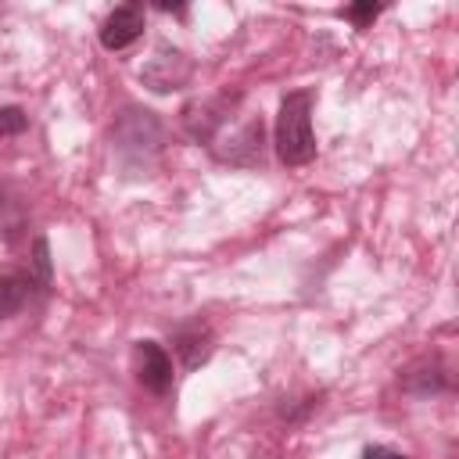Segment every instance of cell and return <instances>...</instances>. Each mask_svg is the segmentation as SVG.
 I'll use <instances>...</instances> for the list:
<instances>
[{
    "mask_svg": "<svg viewBox=\"0 0 459 459\" xmlns=\"http://www.w3.org/2000/svg\"><path fill=\"white\" fill-rule=\"evenodd\" d=\"M172 351L179 355L183 369H197L212 359L215 351V333L204 319H190V323H179L176 333H172Z\"/></svg>",
    "mask_w": 459,
    "mask_h": 459,
    "instance_id": "obj_6",
    "label": "cell"
},
{
    "mask_svg": "<svg viewBox=\"0 0 459 459\" xmlns=\"http://www.w3.org/2000/svg\"><path fill=\"white\" fill-rule=\"evenodd\" d=\"M111 143H115V154L126 169L140 172L147 169L161 143H165V126L154 111L147 108H136V104H126L118 115H115V126H111Z\"/></svg>",
    "mask_w": 459,
    "mask_h": 459,
    "instance_id": "obj_1",
    "label": "cell"
},
{
    "mask_svg": "<svg viewBox=\"0 0 459 459\" xmlns=\"http://www.w3.org/2000/svg\"><path fill=\"white\" fill-rule=\"evenodd\" d=\"M29 129V115L18 108V104H4L0 108V140L4 136H18Z\"/></svg>",
    "mask_w": 459,
    "mask_h": 459,
    "instance_id": "obj_10",
    "label": "cell"
},
{
    "mask_svg": "<svg viewBox=\"0 0 459 459\" xmlns=\"http://www.w3.org/2000/svg\"><path fill=\"white\" fill-rule=\"evenodd\" d=\"M384 11V4H373V0H362V4H348L344 11H341V18H348L355 29H366V25H373V18Z\"/></svg>",
    "mask_w": 459,
    "mask_h": 459,
    "instance_id": "obj_11",
    "label": "cell"
},
{
    "mask_svg": "<svg viewBox=\"0 0 459 459\" xmlns=\"http://www.w3.org/2000/svg\"><path fill=\"white\" fill-rule=\"evenodd\" d=\"M448 384H452V377H448V369H445V362H441L437 355L412 362V366L405 369V377H402V387H405L409 394H420V398H423V394L448 391Z\"/></svg>",
    "mask_w": 459,
    "mask_h": 459,
    "instance_id": "obj_9",
    "label": "cell"
},
{
    "mask_svg": "<svg viewBox=\"0 0 459 459\" xmlns=\"http://www.w3.org/2000/svg\"><path fill=\"white\" fill-rule=\"evenodd\" d=\"M362 459H405V455L394 452V448H387V445H366L362 448Z\"/></svg>",
    "mask_w": 459,
    "mask_h": 459,
    "instance_id": "obj_12",
    "label": "cell"
},
{
    "mask_svg": "<svg viewBox=\"0 0 459 459\" xmlns=\"http://www.w3.org/2000/svg\"><path fill=\"white\" fill-rule=\"evenodd\" d=\"M276 154L283 165H308L316 158V136H312V93L290 90L280 100L276 115Z\"/></svg>",
    "mask_w": 459,
    "mask_h": 459,
    "instance_id": "obj_2",
    "label": "cell"
},
{
    "mask_svg": "<svg viewBox=\"0 0 459 459\" xmlns=\"http://www.w3.org/2000/svg\"><path fill=\"white\" fill-rule=\"evenodd\" d=\"M133 373L151 394H165L172 387V359L158 341L133 344Z\"/></svg>",
    "mask_w": 459,
    "mask_h": 459,
    "instance_id": "obj_5",
    "label": "cell"
},
{
    "mask_svg": "<svg viewBox=\"0 0 459 459\" xmlns=\"http://www.w3.org/2000/svg\"><path fill=\"white\" fill-rule=\"evenodd\" d=\"M194 75V65L183 50H172V47H158L154 57L140 68V79L143 86H151L154 93H172V90H183Z\"/></svg>",
    "mask_w": 459,
    "mask_h": 459,
    "instance_id": "obj_4",
    "label": "cell"
},
{
    "mask_svg": "<svg viewBox=\"0 0 459 459\" xmlns=\"http://www.w3.org/2000/svg\"><path fill=\"white\" fill-rule=\"evenodd\" d=\"M36 290H43V287L29 269H4L0 273V319L18 316L32 301Z\"/></svg>",
    "mask_w": 459,
    "mask_h": 459,
    "instance_id": "obj_8",
    "label": "cell"
},
{
    "mask_svg": "<svg viewBox=\"0 0 459 459\" xmlns=\"http://www.w3.org/2000/svg\"><path fill=\"white\" fill-rule=\"evenodd\" d=\"M143 36V7L140 4H122L115 7L104 25H100V43L104 50H126L129 43H136Z\"/></svg>",
    "mask_w": 459,
    "mask_h": 459,
    "instance_id": "obj_7",
    "label": "cell"
},
{
    "mask_svg": "<svg viewBox=\"0 0 459 459\" xmlns=\"http://www.w3.org/2000/svg\"><path fill=\"white\" fill-rule=\"evenodd\" d=\"M237 100H240L237 93H215V97L190 100L183 108V129H186V136L197 140V143H212L215 133H219V126L230 118V111H233Z\"/></svg>",
    "mask_w": 459,
    "mask_h": 459,
    "instance_id": "obj_3",
    "label": "cell"
}]
</instances>
